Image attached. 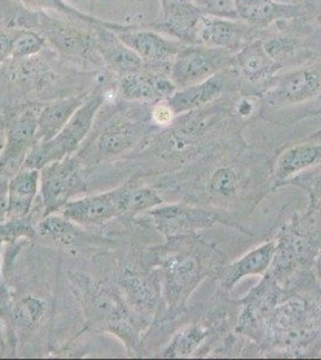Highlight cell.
<instances>
[{
  "mask_svg": "<svg viewBox=\"0 0 321 360\" xmlns=\"http://www.w3.org/2000/svg\"><path fill=\"white\" fill-rule=\"evenodd\" d=\"M161 3H185V4H193V0H161Z\"/></svg>",
  "mask_w": 321,
  "mask_h": 360,
  "instance_id": "obj_37",
  "label": "cell"
},
{
  "mask_svg": "<svg viewBox=\"0 0 321 360\" xmlns=\"http://www.w3.org/2000/svg\"><path fill=\"white\" fill-rule=\"evenodd\" d=\"M317 269H319V273L321 275V257L319 258V262H317Z\"/></svg>",
  "mask_w": 321,
  "mask_h": 360,
  "instance_id": "obj_39",
  "label": "cell"
},
{
  "mask_svg": "<svg viewBox=\"0 0 321 360\" xmlns=\"http://www.w3.org/2000/svg\"><path fill=\"white\" fill-rule=\"evenodd\" d=\"M127 188L71 201L63 208V215L84 225H101L126 214Z\"/></svg>",
  "mask_w": 321,
  "mask_h": 360,
  "instance_id": "obj_6",
  "label": "cell"
},
{
  "mask_svg": "<svg viewBox=\"0 0 321 360\" xmlns=\"http://www.w3.org/2000/svg\"><path fill=\"white\" fill-rule=\"evenodd\" d=\"M246 27L239 20L202 15L195 33V45L237 51L242 47ZM247 44V42H246Z\"/></svg>",
  "mask_w": 321,
  "mask_h": 360,
  "instance_id": "obj_11",
  "label": "cell"
},
{
  "mask_svg": "<svg viewBox=\"0 0 321 360\" xmlns=\"http://www.w3.org/2000/svg\"><path fill=\"white\" fill-rule=\"evenodd\" d=\"M119 39L138 54L143 62L151 65L171 64L183 49V42L168 39L148 29H122L115 30Z\"/></svg>",
  "mask_w": 321,
  "mask_h": 360,
  "instance_id": "obj_7",
  "label": "cell"
},
{
  "mask_svg": "<svg viewBox=\"0 0 321 360\" xmlns=\"http://www.w3.org/2000/svg\"><path fill=\"white\" fill-rule=\"evenodd\" d=\"M22 221L23 219H13V221L0 226V239L8 240L18 236H30L33 233V229L30 225Z\"/></svg>",
  "mask_w": 321,
  "mask_h": 360,
  "instance_id": "obj_32",
  "label": "cell"
},
{
  "mask_svg": "<svg viewBox=\"0 0 321 360\" xmlns=\"http://www.w3.org/2000/svg\"><path fill=\"white\" fill-rule=\"evenodd\" d=\"M223 89L224 78L220 72L203 82L176 89L174 94L166 100V103L175 115H181L211 103L212 100L222 94Z\"/></svg>",
  "mask_w": 321,
  "mask_h": 360,
  "instance_id": "obj_16",
  "label": "cell"
},
{
  "mask_svg": "<svg viewBox=\"0 0 321 360\" xmlns=\"http://www.w3.org/2000/svg\"><path fill=\"white\" fill-rule=\"evenodd\" d=\"M159 229L168 234L183 233L192 229L211 224L212 219L208 213L198 209L185 207H167L152 210L150 213Z\"/></svg>",
  "mask_w": 321,
  "mask_h": 360,
  "instance_id": "obj_18",
  "label": "cell"
},
{
  "mask_svg": "<svg viewBox=\"0 0 321 360\" xmlns=\"http://www.w3.org/2000/svg\"><path fill=\"white\" fill-rule=\"evenodd\" d=\"M39 28L46 40L67 59L83 63H96L101 59L95 37L69 23L54 20L40 11Z\"/></svg>",
  "mask_w": 321,
  "mask_h": 360,
  "instance_id": "obj_5",
  "label": "cell"
},
{
  "mask_svg": "<svg viewBox=\"0 0 321 360\" xmlns=\"http://www.w3.org/2000/svg\"><path fill=\"white\" fill-rule=\"evenodd\" d=\"M40 184L39 169L23 167L10 180L8 188V217L23 219L29 213Z\"/></svg>",
  "mask_w": 321,
  "mask_h": 360,
  "instance_id": "obj_17",
  "label": "cell"
},
{
  "mask_svg": "<svg viewBox=\"0 0 321 360\" xmlns=\"http://www.w3.org/2000/svg\"><path fill=\"white\" fill-rule=\"evenodd\" d=\"M155 122L159 124V125H167L171 123L173 118H174V113L171 110V107L168 106L166 100L161 101V103L155 107L154 113Z\"/></svg>",
  "mask_w": 321,
  "mask_h": 360,
  "instance_id": "obj_34",
  "label": "cell"
},
{
  "mask_svg": "<svg viewBox=\"0 0 321 360\" xmlns=\"http://www.w3.org/2000/svg\"><path fill=\"white\" fill-rule=\"evenodd\" d=\"M263 42H264V47L268 51V53L275 60L280 63L282 59L295 53V51L297 49L296 41H294L289 37H273V39H268Z\"/></svg>",
  "mask_w": 321,
  "mask_h": 360,
  "instance_id": "obj_31",
  "label": "cell"
},
{
  "mask_svg": "<svg viewBox=\"0 0 321 360\" xmlns=\"http://www.w3.org/2000/svg\"><path fill=\"white\" fill-rule=\"evenodd\" d=\"M20 1L22 4L25 5L27 8H33V10H37V11L53 10V11H57V13L66 15V16L74 17L76 20L86 22V23L93 25V27L94 25H102V27L112 29L114 32L122 28V25L102 21V20H98L96 17L89 16L86 13H81L79 10H76L72 6H70L69 4H66L65 0H20Z\"/></svg>",
  "mask_w": 321,
  "mask_h": 360,
  "instance_id": "obj_24",
  "label": "cell"
},
{
  "mask_svg": "<svg viewBox=\"0 0 321 360\" xmlns=\"http://www.w3.org/2000/svg\"><path fill=\"white\" fill-rule=\"evenodd\" d=\"M203 338L204 334L198 328H192V329L180 333L168 349L167 356H188L198 347V345L200 344Z\"/></svg>",
  "mask_w": 321,
  "mask_h": 360,
  "instance_id": "obj_28",
  "label": "cell"
},
{
  "mask_svg": "<svg viewBox=\"0 0 321 360\" xmlns=\"http://www.w3.org/2000/svg\"><path fill=\"white\" fill-rule=\"evenodd\" d=\"M119 283L130 299L131 303L139 307H149L154 304V290L137 268L130 264L120 266Z\"/></svg>",
  "mask_w": 321,
  "mask_h": 360,
  "instance_id": "obj_21",
  "label": "cell"
},
{
  "mask_svg": "<svg viewBox=\"0 0 321 360\" xmlns=\"http://www.w3.org/2000/svg\"><path fill=\"white\" fill-rule=\"evenodd\" d=\"M320 89V72L317 69L306 68L278 78L265 98L273 106H288L305 103L314 98Z\"/></svg>",
  "mask_w": 321,
  "mask_h": 360,
  "instance_id": "obj_9",
  "label": "cell"
},
{
  "mask_svg": "<svg viewBox=\"0 0 321 360\" xmlns=\"http://www.w3.org/2000/svg\"><path fill=\"white\" fill-rule=\"evenodd\" d=\"M46 39L34 29H17L13 34L11 58L27 59L45 49Z\"/></svg>",
  "mask_w": 321,
  "mask_h": 360,
  "instance_id": "obj_26",
  "label": "cell"
},
{
  "mask_svg": "<svg viewBox=\"0 0 321 360\" xmlns=\"http://www.w3.org/2000/svg\"><path fill=\"white\" fill-rule=\"evenodd\" d=\"M280 1H285V0H280ZM288 3V1H287Z\"/></svg>",
  "mask_w": 321,
  "mask_h": 360,
  "instance_id": "obj_40",
  "label": "cell"
},
{
  "mask_svg": "<svg viewBox=\"0 0 321 360\" xmlns=\"http://www.w3.org/2000/svg\"><path fill=\"white\" fill-rule=\"evenodd\" d=\"M103 103L105 93L98 86L94 91L86 95L84 103H81V106L74 112V115L54 139L45 143L34 144L23 167L41 171L47 165L71 155L89 134L95 117Z\"/></svg>",
  "mask_w": 321,
  "mask_h": 360,
  "instance_id": "obj_1",
  "label": "cell"
},
{
  "mask_svg": "<svg viewBox=\"0 0 321 360\" xmlns=\"http://www.w3.org/2000/svg\"><path fill=\"white\" fill-rule=\"evenodd\" d=\"M40 180L41 193L48 215L64 208L74 195L83 193L86 188L79 164L71 155L42 168Z\"/></svg>",
  "mask_w": 321,
  "mask_h": 360,
  "instance_id": "obj_4",
  "label": "cell"
},
{
  "mask_svg": "<svg viewBox=\"0 0 321 360\" xmlns=\"http://www.w3.org/2000/svg\"><path fill=\"white\" fill-rule=\"evenodd\" d=\"M94 27L96 28L94 37L98 54L107 68L118 72L120 76L143 69L144 62L140 57L125 45L114 30L102 25Z\"/></svg>",
  "mask_w": 321,
  "mask_h": 360,
  "instance_id": "obj_13",
  "label": "cell"
},
{
  "mask_svg": "<svg viewBox=\"0 0 321 360\" xmlns=\"http://www.w3.org/2000/svg\"><path fill=\"white\" fill-rule=\"evenodd\" d=\"M237 20L253 28L264 29L275 22L301 15L299 5L280 0H234Z\"/></svg>",
  "mask_w": 321,
  "mask_h": 360,
  "instance_id": "obj_12",
  "label": "cell"
},
{
  "mask_svg": "<svg viewBox=\"0 0 321 360\" xmlns=\"http://www.w3.org/2000/svg\"><path fill=\"white\" fill-rule=\"evenodd\" d=\"M252 103H248L247 100H244V101L239 105L237 111H239L241 115H251V112H252Z\"/></svg>",
  "mask_w": 321,
  "mask_h": 360,
  "instance_id": "obj_35",
  "label": "cell"
},
{
  "mask_svg": "<svg viewBox=\"0 0 321 360\" xmlns=\"http://www.w3.org/2000/svg\"><path fill=\"white\" fill-rule=\"evenodd\" d=\"M210 188L214 193L221 196H232L237 190V176L229 168H221L216 171L210 180Z\"/></svg>",
  "mask_w": 321,
  "mask_h": 360,
  "instance_id": "obj_30",
  "label": "cell"
},
{
  "mask_svg": "<svg viewBox=\"0 0 321 360\" xmlns=\"http://www.w3.org/2000/svg\"><path fill=\"white\" fill-rule=\"evenodd\" d=\"M193 5L202 15L237 20L234 0H193Z\"/></svg>",
  "mask_w": 321,
  "mask_h": 360,
  "instance_id": "obj_29",
  "label": "cell"
},
{
  "mask_svg": "<svg viewBox=\"0 0 321 360\" xmlns=\"http://www.w3.org/2000/svg\"><path fill=\"white\" fill-rule=\"evenodd\" d=\"M140 135L139 125L127 119H120L102 131L98 139V149L110 155H118L132 147Z\"/></svg>",
  "mask_w": 321,
  "mask_h": 360,
  "instance_id": "obj_19",
  "label": "cell"
},
{
  "mask_svg": "<svg viewBox=\"0 0 321 360\" xmlns=\"http://www.w3.org/2000/svg\"><path fill=\"white\" fill-rule=\"evenodd\" d=\"M232 52L203 45L183 46L171 64V77L176 88L193 86L220 74L232 64Z\"/></svg>",
  "mask_w": 321,
  "mask_h": 360,
  "instance_id": "obj_3",
  "label": "cell"
},
{
  "mask_svg": "<svg viewBox=\"0 0 321 360\" xmlns=\"http://www.w3.org/2000/svg\"><path fill=\"white\" fill-rule=\"evenodd\" d=\"M13 34L15 30L0 25V64L4 62L6 58L11 57Z\"/></svg>",
  "mask_w": 321,
  "mask_h": 360,
  "instance_id": "obj_33",
  "label": "cell"
},
{
  "mask_svg": "<svg viewBox=\"0 0 321 360\" xmlns=\"http://www.w3.org/2000/svg\"><path fill=\"white\" fill-rule=\"evenodd\" d=\"M37 233L63 245H71L79 240L81 232L67 217L48 215L37 226Z\"/></svg>",
  "mask_w": 321,
  "mask_h": 360,
  "instance_id": "obj_23",
  "label": "cell"
},
{
  "mask_svg": "<svg viewBox=\"0 0 321 360\" xmlns=\"http://www.w3.org/2000/svg\"><path fill=\"white\" fill-rule=\"evenodd\" d=\"M46 303L44 299L28 295L18 300L11 311L13 323L22 329L33 328L45 315Z\"/></svg>",
  "mask_w": 321,
  "mask_h": 360,
  "instance_id": "obj_25",
  "label": "cell"
},
{
  "mask_svg": "<svg viewBox=\"0 0 321 360\" xmlns=\"http://www.w3.org/2000/svg\"><path fill=\"white\" fill-rule=\"evenodd\" d=\"M119 86L127 100L148 103L164 101L178 89L169 76L143 69L120 76Z\"/></svg>",
  "mask_w": 321,
  "mask_h": 360,
  "instance_id": "obj_10",
  "label": "cell"
},
{
  "mask_svg": "<svg viewBox=\"0 0 321 360\" xmlns=\"http://www.w3.org/2000/svg\"><path fill=\"white\" fill-rule=\"evenodd\" d=\"M249 82H261L281 69L282 64L275 60L265 49L263 40L244 44L232 54V64Z\"/></svg>",
  "mask_w": 321,
  "mask_h": 360,
  "instance_id": "obj_14",
  "label": "cell"
},
{
  "mask_svg": "<svg viewBox=\"0 0 321 360\" xmlns=\"http://www.w3.org/2000/svg\"><path fill=\"white\" fill-rule=\"evenodd\" d=\"M320 158L321 147L319 146L302 144V146L291 148L288 152L284 153V155L280 160L277 174L281 178H285L293 173L301 171L303 168L308 167Z\"/></svg>",
  "mask_w": 321,
  "mask_h": 360,
  "instance_id": "obj_22",
  "label": "cell"
},
{
  "mask_svg": "<svg viewBox=\"0 0 321 360\" xmlns=\"http://www.w3.org/2000/svg\"><path fill=\"white\" fill-rule=\"evenodd\" d=\"M276 252V244L273 242L266 243L253 250L244 257L241 258L235 264H232L225 278V287L232 288L237 281L248 275L263 274L273 262Z\"/></svg>",
  "mask_w": 321,
  "mask_h": 360,
  "instance_id": "obj_20",
  "label": "cell"
},
{
  "mask_svg": "<svg viewBox=\"0 0 321 360\" xmlns=\"http://www.w3.org/2000/svg\"><path fill=\"white\" fill-rule=\"evenodd\" d=\"M37 131V115L33 112L18 115L8 125L4 150L0 158V174H16L35 144Z\"/></svg>",
  "mask_w": 321,
  "mask_h": 360,
  "instance_id": "obj_8",
  "label": "cell"
},
{
  "mask_svg": "<svg viewBox=\"0 0 321 360\" xmlns=\"http://www.w3.org/2000/svg\"><path fill=\"white\" fill-rule=\"evenodd\" d=\"M317 21H319V23L321 25V6L319 8V10H317Z\"/></svg>",
  "mask_w": 321,
  "mask_h": 360,
  "instance_id": "obj_38",
  "label": "cell"
},
{
  "mask_svg": "<svg viewBox=\"0 0 321 360\" xmlns=\"http://www.w3.org/2000/svg\"><path fill=\"white\" fill-rule=\"evenodd\" d=\"M1 243H3V239H0V250H1ZM6 298H8V292L5 290L4 281H3L1 273H0V305L5 303Z\"/></svg>",
  "mask_w": 321,
  "mask_h": 360,
  "instance_id": "obj_36",
  "label": "cell"
},
{
  "mask_svg": "<svg viewBox=\"0 0 321 360\" xmlns=\"http://www.w3.org/2000/svg\"><path fill=\"white\" fill-rule=\"evenodd\" d=\"M162 203V198L148 188H127L126 214H137Z\"/></svg>",
  "mask_w": 321,
  "mask_h": 360,
  "instance_id": "obj_27",
  "label": "cell"
},
{
  "mask_svg": "<svg viewBox=\"0 0 321 360\" xmlns=\"http://www.w3.org/2000/svg\"><path fill=\"white\" fill-rule=\"evenodd\" d=\"M86 98V95H77L60 98L47 105L37 115L35 144L45 143L54 139L84 103Z\"/></svg>",
  "mask_w": 321,
  "mask_h": 360,
  "instance_id": "obj_15",
  "label": "cell"
},
{
  "mask_svg": "<svg viewBox=\"0 0 321 360\" xmlns=\"http://www.w3.org/2000/svg\"><path fill=\"white\" fill-rule=\"evenodd\" d=\"M70 281L88 321L114 329L122 335V333L130 330V316L126 305L112 288L96 283L86 275H72Z\"/></svg>",
  "mask_w": 321,
  "mask_h": 360,
  "instance_id": "obj_2",
  "label": "cell"
}]
</instances>
